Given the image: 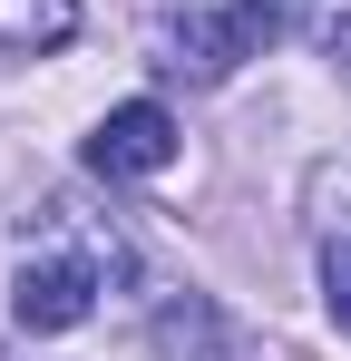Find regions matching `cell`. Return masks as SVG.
<instances>
[{
    "label": "cell",
    "mask_w": 351,
    "mask_h": 361,
    "mask_svg": "<svg viewBox=\"0 0 351 361\" xmlns=\"http://www.w3.org/2000/svg\"><path fill=\"white\" fill-rule=\"evenodd\" d=\"M88 166H98V176H166V166H176V118L156 108V98L108 108L98 137H88Z\"/></svg>",
    "instance_id": "3957f363"
},
{
    "label": "cell",
    "mask_w": 351,
    "mask_h": 361,
    "mask_svg": "<svg viewBox=\"0 0 351 361\" xmlns=\"http://www.w3.org/2000/svg\"><path fill=\"white\" fill-rule=\"evenodd\" d=\"M127 235L108 215H88L78 195H49L39 215H20V274H10V312L20 332H78L108 283H127Z\"/></svg>",
    "instance_id": "6da1fadb"
},
{
    "label": "cell",
    "mask_w": 351,
    "mask_h": 361,
    "mask_svg": "<svg viewBox=\"0 0 351 361\" xmlns=\"http://www.w3.org/2000/svg\"><path fill=\"white\" fill-rule=\"evenodd\" d=\"M322 39H332V49H351V20H342V10H332V20H322Z\"/></svg>",
    "instance_id": "52a82bcc"
},
{
    "label": "cell",
    "mask_w": 351,
    "mask_h": 361,
    "mask_svg": "<svg viewBox=\"0 0 351 361\" xmlns=\"http://www.w3.org/2000/svg\"><path fill=\"white\" fill-rule=\"evenodd\" d=\"M78 39V0H0V59H39Z\"/></svg>",
    "instance_id": "5b68a950"
},
{
    "label": "cell",
    "mask_w": 351,
    "mask_h": 361,
    "mask_svg": "<svg viewBox=\"0 0 351 361\" xmlns=\"http://www.w3.org/2000/svg\"><path fill=\"white\" fill-rule=\"evenodd\" d=\"M273 39H283V0H234V10H205V20H176V68L225 78V68L264 59Z\"/></svg>",
    "instance_id": "7a4b0ae2"
},
{
    "label": "cell",
    "mask_w": 351,
    "mask_h": 361,
    "mask_svg": "<svg viewBox=\"0 0 351 361\" xmlns=\"http://www.w3.org/2000/svg\"><path fill=\"white\" fill-rule=\"evenodd\" d=\"M156 352L166 361H254L244 332H234L225 312H205V302H166L156 312Z\"/></svg>",
    "instance_id": "277c9868"
},
{
    "label": "cell",
    "mask_w": 351,
    "mask_h": 361,
    "mask_svg": "<svg viewBox=\"0 0 351 361\" xmlns=\"http://www.w3.org/2000/svg\"><path fill=\"white\" fill-rule=\"evenodd\" d=\"M322 302H332V322L351 332V244H332V254H322Z\"/></svg>",
    "instance_id": "8992f818"
}]
</instances>
